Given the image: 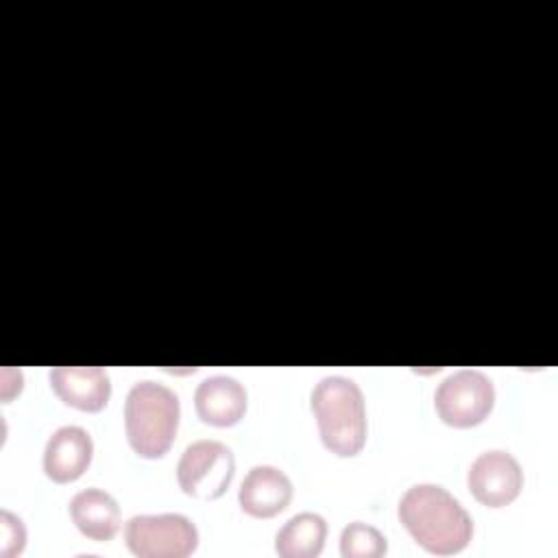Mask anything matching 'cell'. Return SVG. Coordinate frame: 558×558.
Returning a JSON list of instances; mask_svg holds the SVG:
<instances>
[{
	"instance_id": "9c48e42d",
	"label": "cell",
	"mask_w": 558,
	"mask_h": 558,
	"mask_svg": "<svg viewBox=\"0 0 558 558\" xmlns=\"http://www.w3.org/2000/svg\"><path fill=\"white\" fill-rule=\"evenodd\" d=\"M94 456L92 436L78 425H63L54 429L44 447V471L57 484L78 480Z\"/></svg>"
},
{
	"instance_id": "30bf717a",
	"label": "cell",
	"mask_w": 558,
	"mask_h": 558,
	"mask_svg": "<svg viewBox=\"0 0 558 558\" xmlns=\"http://www.w3.org/2000/svg\"><path fill=\"white\" fill-rule=\"evenodd\" d=\"M292 499L290 477L270 464L253 466L240 484L238 501L240 508L255 519L277 517L288 508Z\"/></svg>"
},
{
	"instance_id": "5bb4252c",
	"label": "cell",
	"mask_w": 558,
	"mask_h": 558,
	"mask_svg": "<svg viewBox=\"0 0 558 558\" xmlns=\"http://www.w3.org/2000/svg\"><path fill=\"white\" fill-rule=\"evenodd\" d=\"M386 551V536L368 523L353 521L340 534L342 558H379Z\"/></svg>"
},
{
	"instance_id": "52a82bcc",
	"label": "cell",
	"mask_w": 558,
	"mask_h": 558,
	"mask_svg": "<svg viewBox=\"0 0 558 558\" xmlns=\"http://www.w3.org/2000/svg\"><path fill=\"white\" fill-rule=\"evenodd\" d=\"M466 486L480 504L488 508H504L519 497L523 488V471L512 453L490 449L471 462Z\"/></svg>"
},
{
	"instance_id": "7c38bea8",
	"label": "cell",
	"mask_w": 558,
	"mask_h": 558,
	"mask_svg": "<svg viewBox=\"0 0 558 558\" xmlns=\"http://www.w3.org/2000/svg\"><path fill=\"white\" fill-rule=\"evenodd\" d=\"M68 510L76 530L92 541H111L120 530V506L100 488L78 490Z\"/></svg>"
},
{
	"instance_id": "ba28073f",
	"label": "cell",
	"mask_w": 558,
	"mask_h": 558,
	"mask_svg": "<svg viewBox=\"0 0 558 558\" xmlns=\"http://www.w3.org/2000/svg\"><path fill=\"white\" fill-rule=\"evenodd\" d=\"M52 392L70 408L100 412L111 397V379L100 366H54L48 373Z\"/></svg>"
},
{
	"instance_id": "8fae6325",
	"label": "cell",
	"mask_w": 558,
	"mask_h": 558,
	"mask_svg": "<svg viewBox=\"0 0 558 558\" xmlns=\"http://www.w3.org/2000/svg\"><path fill=\"white\" fill-rule=\"evenodd\" d=\"M194 408L203 423L214 427H231L246 412V390L229 375L205 377L194 392Z\"/></svg>"
},
{
	"instance_id": "7a4b0ae2",
	"label": "cell",
	"mask_w": 558,
	"mask_h": 558,
	"mask_svg": "<svg viewBox=\"0 0 558 558\" xmlns=\"http://www.w3.org/2000/svg\"><path fill=\"white\" fill-rule=\"evenodd\" d=\"M181 405L166 384L142 379L131 386L124 401V432L131 449L148 460L168 453L179 429Z\"/></svg>"
},
{
	"instance_id": "5b68a950",
	"label": "cell",
	"mask_w": 558,
	"mask_h": 558,
	"mask_svg": "<svg viewBox=\"0 0 558 558\" xmlns=\"http://www.w3.org/2000/svg\"><path fill=\"white\" fill-rule=\"evenodd\" d=\"M124 541L140 558H185L198 545L196 525L177 512L137 514L124 525Z\"/></svg>"
},
{
	"instance_id": "4fadbf2b",
	"label": "cell",
	"mask_w": 558,
	"mask_h": 558,
	"mask_svg": "<svg viewBox=\"0 0 558 558\" xmlns=\"http://www.w3.org/2000/svg\"><path fill=\"white\" fill-rule=\"evenodd\" d=\"M327 538V523L316 512L290 517L275 536V551L281 558H316Z\"/></svg>"
},
{
	"instance_id": "3957f363",
	"label": "cell",
	"mask_w": 558,
	"mask_h": 558,
	"mask_svg": "<svg viewBox=\"0 0 558 558\" xmlns=\"http://www.w3.org/2000/svg\"><path fill=\"white\" fill-rule=\"evenodd\" d=\"M312 412L323 445L342 458L362 451L366 442V408L360 386L342 375L323 377L312 390Z\"/></svg>"
},
{
	"instance_id": "6da1fadb",
	"label": "cell",
	"mask_w": 558,
	"mask_h": 558,
	"mask_svg": "<svg viewBox=\"0 0 558 558\" xmlns=\"http://www.w3.org/2000/svg\"><path fill=\"white\" fill-rule=\"evenodd\" d=\"M399 521L429 554L462 551L473 536V521L462 504L438 484H414L399 499Z\"/></svg>"
},
{
	"instance_id": "8992f818",
	"label": "cell",
	"mask_w": 558,
	"mask_h": 558,
	"mask_svg": "<svg viewBox=\"0 0 558 558\" xmlns=\"http://www.w3.org/2000/svg\"><path fill=\"white\" fill-rule=\"evenodd\" d=\"M235 473L233 451L220 440H196L185 447L177 464V480L185 495L218 499Z\"/></svg>"
},
{
	"instance_id": "277c9868",
	"label": "cell",
	"mask_w": 558,
	"mask_h": 558,
	"mask_svg": "<svg viewBox=\"0 0 558 558\" xmlns=\"http://www.w3.org/2000/svg\"><path fill=\"white\" fill-rule=\"evenodd\" d=\"M495 405V386L488 375L475 368H460L447 375L436 392L434 408L438 418L458 429L475 427L488 418Z\"/></svg>"
},
{
	"instance_id": "9a60e30c",
	"label": "cell",
	"mask_w": 558,
	"mask_h": 558,
	"mask_svg": "<svg viewBox=\"0 0 558 558\" xmlns=\"http://www.w3.org/2000/svg\"><path fill=\"white\" fill-rule=\"evenodd\" d=\"M26 527L20 517L9 510L0 512V556L11 558L24 551Z\"/></svg>"
}]
</instances>
